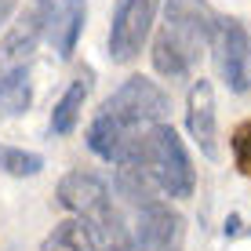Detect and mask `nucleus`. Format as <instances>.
<instances>
[{"label":"nucleus","mask_w":251,"mask_h":251,"mask_svg":"<svg viewBox=\"0 0 251 251\" xmlns=\"http://www.w3.org/2000/svg\"><path fill=\"white\" fill-rule=\"evenodd\" d=\"M219 15L211 11L207 0H168L164 7V25L153 40V66L157 73L171 76H189L201 58L204 44H211V33Z\"/></svg>","instance_id":"f257e3e1"},{"label":"nucleus","mask_w":251,"mask_h":251,"mask_svg":"<svg viewBox=\"0 0 251 251\" xmlns=\"http://www.w3.org/2000/svg\"><path fill=\"white\" fill-rule=\"evenodd\" d=\"M127 160L142 164L146 175L153 178V186H157L164 197H175V201L193 197L197 171H193V160H189L182 138H178V131L171 124H153L150 131H142L138 142H135V153Z\"/></svg>","instance_id":"f03ea898"},{"label":"nucleus","mask_w":251,"mask_h":251,"mask_svg":"<svg viewBox=\"0 0 251 251\" xmlns=\"http://www.w3.org/2000/svg\"><path fill=\"white\" fill-rule=\"evenodd\" d=\"M99 113L124 124L127 131H150L153 124H164L168 117V95L146 76H131L102 102Z\"/></svg>","instance_id":"7ed1b4c3"},{"label":"nucleus","mask_w":251,"mask_h":251,"mask_svg":"<svg viewBox=\"0 0 251 251\" xmlns=\"http://www.w3.org/2000/svg\"><path fill=\"white\" fill-rule=\"evenodd\" d=\"M186 237V219L171 211L164 201L135 207L127 219V244L124 251H182Z\"/></svg>","instance_id":"20e7f679"},{"label":"nucleus","mask_w":251,"mask_h":251,"mask_svg":"<svg viewBox=\"0 0 251 251\" xmlns=\"http://www.w3.org/2000/svg\"><path fill=\"white\" fill-rule=\"evenodd\" d=\"M211 58H215V69H219V76L226 80L229 91H237V95L248 91V84H251V37H248L240 19L222 15L215 22Z\"/></svg>","instance_id":"39448f33"},{"label":"nucleus","mask_w":251,"mask_h":251,"mask_svg":"<svg viewBox=\"0 0 251 251\" xmlns=\"http://www.w3.org/2000/svg\"><path fill=\"white\" fill-rule=\"evenodd\" d=\"M160 0H120L113 22H109V58L120 66L135 62L142 44L150 40V29L157 22Z\"/></svg>","instance_id":"423d86ee"},{"label":"nucleus","mask_w":251,"mask_h":251,"mask_svg":"<svg viewBox=\"0 0 251 251\" xmlns=\"http://www.w3.org/2000/svg\"><path fill=\"white\" fill-rule=\"evenodd\" d=\"M58 204L69 207L80 222H95L99 215H106L113 207V197H109V186L99 175H91V171H69L58 182Z\"/></svg>","instance_id":"0eeeda50"},{"label":"nucleus","mask_w":251,"mask_h":251,"mask_svg":"<svg viewBox=\"0 0 251 251\" xmlns=\"http://www.w3.org/2000/svg\"><path fill=\"white\" fill-rule=\"evenodd\" d=\"M186 127L193 135V142L201 146L207 160L219 157V117H215V88L211 80H193L186 99Z\"/></svg>","instance_id":"6e6552de"},{"label":"nucleus","mask_w":251,"mask_h":251,"mask_svg":"<svg viewBox=\"0 0 251 251\" xmlns=\"http://www.w3.org/2000/svg\"><path fill=\"white\" fill-rule=\"evenodd\" d=\"M84 22H88V4H84V0H55V4H51L44 37L51 40V48L58 51V58H73L76 40H80V33H84Z\"/></svg>","instance_id":"1a4fd4ad"},{"label":"nucleus","mask_w":251,"mask_h":251,"mask_svg":"<svg viewBox=\"0 0 251 251\" xmlns=\"http://www.w3.org/2000/svg\"><path fill=\"white\" fill-rule=\"evenodd\" d=\"M48 11H51V0H29V4H25L22 19L11 25V33H7L4 44H0V58H4V62L25 58L37 48V40L44 37V25H48Z\"/></svg>","instance_id":"9d476101"},{"label":"nucleus","mask_w":251,"mask_h":251,"mask_svg":"<svg viewBox=\"0 0 251 251\" xmlns=\"http://www.w3.org/2000/svg\"><path fill=\"white\" fill-rule=\"evenodd\" d=\"M138 135H142V131H127L124 124H117V120H109V117L99 113L91 120V127H88V146H91L95 157H102L109 164H124L135 153Z\"/></svg>","instance_id":"9b49d317"},{"label":"nucleus","mask_w":251,"mask_h":251,"mask_svg":"<svg viewBox=\"0 0 251 251\" xmlns=\"http://www.w3.org/2000/svg\"><path fill=\"white\" fill-rule=\"evenodd\" d=\"M88 91H91V73H80V76L66 88L62 99L55 102V109H51V135H69V131L76 127Z\"/></svg>","instance_id":"f8f14e48"},{"label":"nucleus","mask_w":251,"mask_h":251,"mask_svg":"<svg viewBox=\"0 0 251 251\" xmlns=\"http://www.w3.org/2000/svg\"><path fill=\"white\" fill-rule=\"evenodd\" d=\"M40 251H99V248H95V237H91L88 222L66 219V222H58V226L44 237Z\"/></svg>","instance_id":"ddd939ff"},{"label":"nucleus","mask_w":251,"mask_h":251,"mask_svg":"<svg viewBox=\"0 0 251 251\" xmlns=\"http://www.w3.org/2000/svg\"><path fill=\"white\" fill-rule=\"evenodd\" d=\"M29 76H25V66H15L11 73L4 76V88H0V117H19L29 109Z\"/></svg>","instance_id":"4468645a"},{"label":"nucleus","mask_w":251,"mask_h":251,"mask_svg":"<svg viewBox=\"0 0 251 251\" xmlns=\"http://www.w3.org/2000/svg\"><path fill=\"white\" fill-rule=\"evenodd\" d=\"M0 171H7V175H15V178L40 175V171H44V157H40V153L15 150V146H0Z\"/></svg>","instance_id":"2eb2a0df"},{"label":"nucleus","mask_w":251,"mask_h":251,"mask_svg":"<svg viewBox=\"0 0 251 251\" xmlns=\"http://www.w3.org/2000/svg\"><path fill=\"white\" fill-rule=\"evenodd\" d=\"M229 146H233V160H237V168L251 178V120L233 131V142Z\"/></svg>","instance_id":"dca6fc26"},{"label":"nucleus","mask_w":251,"mask_h":251,"mask_svg":"<svg viewBox=\"0 0 251 251\" xmlns=\"http://www.w3.org/2000/svg\"><path fill=\"white\" fill-rule=\"evenodd\" d=\"M11 7H15V0H0V25L7 22V15H11Z\"/></svg>","instance_id":"f3484780"},{"label":"nucleus","mask_w":251,"mask_h":251,"mask_svg":"<svg viewBox=\"0 0 251 251\" xmlns=\"http://www.w3.org/2000/svg\"><path fill=\"white\" fill-rule=\"evenodd\" d=\"M0 88H4V76H0Z\"/></svg>","instance_id":"a211bd4d"}]
</instances>
